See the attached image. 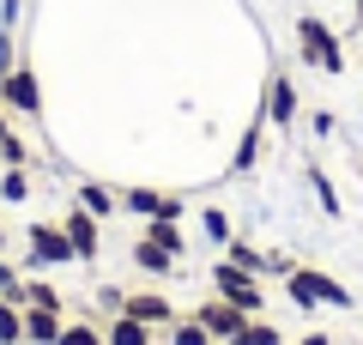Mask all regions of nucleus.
Here are the masks:
<instances>
[{
    "instance_id": "obj_18",
    "label": "nucleus",
    "mask_w": 363,
    "mask_h": 345,
    "mask_svg": "<svg viewBox=\"0 0 363 345\" xmlns=\"http://www.w3.org/2000/svg\"><path fill=\"white\" fill-rule=\"evenodd\" d=\"M133 267H140L145 279H169V273H176V261H169L157 243H145V236H140V243H133Z\"/></svg>"
},
{
    "instance_id": "obj_5",
    "label": "nucleus",
    "mask_w": 363,
    "mask_h": 345,
    "mask_svg": "<svg viewBox=\"0 0 363 345\" xmlns=\"http://www.w3.org/2000/svg\"><path fill=\"white\" fill-rule=\"evenodd\" d=\"M61 230H67V243H73V261H97V248H104V218H91L85 206H67Z\"/></svg>"
},
{
    "instance_id": "obj_3",
    "label": "nucleus",
    "mask_w": 363,
    "mask_h": 345,
    "mask_svg": "<svg viewBox=\"0 0 363 345\" xmlns=\"http://www.w3.org/2000/svg\"><path fill=\"white\" fill-rule=\"evenodd\" d=\"M212 291H218L224 303H236L242 315H267V291H260V279H255V273H242V267H230V261L212 267Z\"/></svg>"
},
{
    "instance_id": "obj_15",
    "label": "nucleus",
    "mask_w": 363,
    "mask_h": 345,
    "mask_svg": "<svg viewBox=\"0 0 363 345\" xmlns=\"http://www.w3.org/2000/svg\"><path fill=\"white\" fill-rule=\"evenodd\" d=\"M140 236H145V243H157L169 261H182V255H188V236H182V224H176V218H145V230H140Z\"/></svg>"
},
{
    "instance_id": "obj_10",
    "label": "nucleus",
    "mask_w": 363,
    "mask_h": 345,
    "mask_svg": "<svg viewBox=\"0 0 363 345\" xmlns=\"http://www.w3.org/2000/svg\"><path fill=\"white\" fill-rule=\"evenodd\" d=\"M30 267H67L73 261V243H67L61 224H30Z\"/></svg>"
},
{
    "instance_id": "obj_25",
    "label": "nucleus",
    "mask_w": 363,
    "mask_h": 345,
    "mask_svg": "<svg viewBox=\"0 0 363 345\" xmlns=\"http://www.w3.org/2000/svg\"><path fill=\"white\" fill-rule=\"evenodd\" d=\"M0 164H6V170H25V164H30V146H25V140L13 133V140L0 146Z\"/></svg>"
},
{
    "instance_id": "obj_17",
    "label": "nucleus",
    "mask_w": 363,
    "mask_h": 345,
    "mask_svg": "<svg viewBox=\"0 0 363 345\" xmlns=\"http://www.w3.org/2000/svg\"><path fill=\"white\" fill-rule=\"evenodd\" d=\"M224 261L242 267V273H255V279H267V248H255L248 236H230V243H224Z\"/></svg>"
},
{
    "instance_id": "obj_21",
    "label": "nucleus",
    "mask_w": 363,
    "mask_h": 345,
    "mask_svg": "<svg viewBox=\"0 0 363 345\" xmlns=\"http://www.w3.org/2000/svg\"><path fill=\"white\" fill-rule=\"evenodd\" d=\"M200 230H206V243H212V248H224V243L236 236V230H230V218H224L218 206H206V212H200Z\"/></svg>"
},
{
    "instance_id": "obj_19",
    "label": "nucleus",
    "mask_w": 363,
    "mask_h": 345,
    "mask_svg": "<svg viewBox=\"0 0 363 345\" xmlns=\"http://www.w3.org/2000/svg\"><path fill=\"white\" fill-rule=\"evenodd\" d=\"M0 345H25V309L13 297H0Z\"/></svg>"
},
{
    "instance_id": "obj_2",
    "label": "nucleus",
    "mask_w": 363,
    "mask_h": 345,
    "mask_svg": "<svg viewBox=\"0 0 363 345\" xmlns=\"http://www.w3.org/2000/svg\"><path fill=\"white\" fill-rule=\"evenodd\" d=\"M285 297L309 315V309H357V297H351V285H339L333 273L321 267H291L285 273Z\"/></svg>"
},
{
    "instance_id": "obj_29",
    "label": "nucleus",
    "mask_w": 363,
    "mask_h": 345,
    "mask_svg": "<svg viewBox=\"0 0 363 345\" xmlns=\"http://www.w3.org/2000/svg\"><path fill=\"white\" fill-rule=\"evenodd\" d=\"M18 25V0H0V31H13Z\"/></svg>"
},
{
    "instance_id": "obj_22",
    "label": "nucleus",
    "mask_w": 363,
    "mask_h": 345,
    "mask_svg": "<svg viewBox=\"0 0 363 345\" xmlns=\"http://www.w3.org/2000/svg\"><path fill=\"white\" fill-rule=\"evenodd\" d=\"M164 333H169V345H218V339H212V333L200 327L194 315H188V321H176V327H164Z\"/></svg>"
},
{
    "instance_id": "obj_35",
    "label": "nucleus",
    "mask_w": 363,
    "mask_h": 345,
    "mask_svg": "<svg viewBox=\"0 0 363 345\" xmlns=\"http://www.w3.org/2000/svg\"><path fill=\"white\" fill-rule=\"evenodd\" d=\"M0 109H6V103H0Z\"/></svg>"
},
{
    "instance_id": "obj_32",
    "label": "nucleus",
    "mask_w": 363,
    "mask_h": 345,
    "mask_svg": "<svg viewBox=\"0 0 363 345\" xmlns=\"http://www.w3.org/2000/svg\"><path fill=\"white\" fill-rule=\"evenodd\" d=\"M351 6H357V25H363V0H351Z\"/></svg>"
},
{
    "instance_id": "obj_31",
    "label": "nucleus",
    "mask_w": 363,
    "mask_h": 345,
    "mask_svg": "<svg viewBox=\"0 0 363 345\" xmlns=\"http://www.w3.org/2000/svg\"><path fill=\"white\" fill-rule=\"evenodd\" d=\"M6 140H13V128H6V115H0V146H6Z\"/></svg>"
},
{
    "instance_id": "obj_13",
    "label": "nucleus",
    "mask_w": 363,
    "mask_h": 345,
    "mask_svg": "<svg viewBox=\"0 0 363 345\" xmlns=\"http://www.w3.org/2000/svg\"><path fill=\"white\" fill-rule=\"evenodd\" d=\"M303 182H309V194H315V206H321L327 218H345V200H339V188H333V176H327L321 164H303Z\"/></svg>"
},
{
    "instance_id": "obj_9",
    "label": "nucleus",
    "mask_w": 363,
    "mask_h": 345,
    "mask_svg": "<svg viewBox=\"0 0 363 345\" xmlns=\"http://www.w3.org/2000/svg\"><path fill=\"white\" fill-rule=\"evenodd\" d=\"M121 315L145 321V327H176V321H182V315H176V303H169L157 285H152V291H128V297H121Z\"/></svg>"
},
{
    "instance_id": "obj_7",
    "label": "nucleus",
    "mask_w": 363,
    "mask_h": 345,
    "mask_svg": "<svg viewBox=\"0 0 363 345\" xmlns=\"http://www.w3.org/2000/svg\"><path fill=\"white\" fill-rule=\"evenodd\" d=\"M121 212H133V218H188V200H176V194H164V188H128L121 194Z\"/></svg>"
},
{
    "instance_id": "obj_34",
    "label": "nucleus",
    "mask_w": 363,
    "mask_h": 345,
    "mask_svg": "<svg viewBox=\"0 0 363 345\" xmlns=\"http://www.w3.org/2000/svg\"><path fill=\"white\" fill-rule=\"evenodd\" d=\"M357 79H363V67H357Z\"/></svg>"
},
{
    "instance_id": "obj_14",
    "label": "nucleus",
    "mask_w": 363,
    "mask_h": 345,
    "mask_svg": "<svg viewBox=\"0 0 363 345\" xmlns=\"http://www.w3.org/2000/svg\"><path fill=\"white\" fill-rule=\"evenodd\" d=\"M61 327L67 315H55V309H25V345H61Z\"/></svg>"
},
{
    "instance_id": "obj_11",
    "label": "nucleus",
    "mask_w": 363,
    "mask_h": 345,
    "mask_svg": "<svg viewBox=\"0 0 363 345\" xmlns=\"http://www.w3.org/2000/svg\"><path fill=\"white\" fill-rule=\"evenodd\" d=\"M260 146H267V109L255 103V121L242 128V140H236V158H230V176H248V170L260 164Z\"/></svg>"
},
{
    "instance_id": "obj_33",
    "label": "nucleus",
    "mask_w": 363,
    "mask_h": 345,
    "mask_svg": "<svg viewBox=\"0 0 363 345\" xmlns=\"http://www.w3.org/2000/svg\"><path fill=\"white\" fill-rule=\"evenodd\" d=\"M0 248H6V224H0Z\"/></svg>"
},
{
    "instance_id": "obj_1",
    "label": "nucleus",
    "mask_w": 363,
    "mask_h": 345,
    "mask_svg": "<svg viewBox=\"0 0 363 345\" xmlns=\"http://www.w3.org/2000/svg\"><path fill=\"white\" fill-rule=\"evenodd\" d=\"M297 49H303V67H315V73H327V79L345 73V37L321 13H297Z\"/></svg>"
},
{
    "instance_id": "obj_16",
    "label": "nucleus",
    "mask_w": 363,
    "mask_h": 345,
    "mask_svg": "<svg viewBox=\"0 0 363 345\" xmlns=\"http://www.w3.org/2000/svg\"><path fill=\"white\" fill-rule=\"evenodd\" d=\"M104 345H157V327H145V321H133V315H109Z\"/></svg>"
},
{
    "instance_id": "obj_20",
    "label": "nucleus",
    "mask_w": 363,
    "mask_h": 345,
    "mask_svg": "<svg viewBox=\"0 0 363 345\" xmlns=\"http://www.w3.org/2000/svg\"><path fill=\"white\" fill-rule=\"evenodd\" d=\"M230 345H291V339H285V333H279V327H272L267 315H255V321H248V327L236 333Z\"/></svg>"
},
{
    "instance_id": "obj_8",
    "label": "nucleus",
    "mask_w": 363,
    "mask_h": 345,
    "mask_svg": "<svg viewBox=\"0 0 363 345\" xmlns=\"http://www.w3.org/2000/svg\"><path fill=\"white\" fill-rule=\"evenodd\" d=\"M194 321H200V327H206L218 345H230V339H236V333H242L255 315H242V309H236V303H224V297H206V303L194 309Z\"/></svg>"
},
{
    "instance_id": "obj_28",
    "label": "nucleus",
    "mask_w": 363,
    "mask_h": 345,
    "mask_svg": "<svg viewBox=\"0 0 363 345\" xmlns=\"http://www.w3.org/2000/svg\"><path fill=\"white\" fill-rule=\"evenodd\" d=\"M309 128H315V133H321V140H327V133H333L339 121H333V115H327V109H315V115H309Z\"/></svg>"
},
{
    "instance_id": "obj_4",
    "label": "nucleus",
    "mask_w": 363,
    "mask_h": 345,
    "mask_svg": "<svg viewBox=\"0 0 363 345\" xmlns=\"http://www.w3.org/2000/svg\"><path fill=\"white\" fill-rule=\"evenodd\" d=\"M260 109H267V128L291 133V128H297V115H303L297 79H291V73H272V79H267V97H260Z\"/></svg>"
},
{
    "instance_id": "obj_26",
    "label": "nucleus",
    "mask_w": 363,
    "mask_h": 345,
    "mask_svg": "<svg viewBox=\"0 0 363 345\" xmlns=\"http://www.w3.org/2000/svg\"><path fill=\"white\" fill-rule=\"evenodd\" d=\"M18 285H25V273H18L13 261H0V297H13V303H18Z\"/></svg>"
},
{
    "instance_id": "obj_30",
    "label": "nucleus",
    "mask_w": 363,
    "mask_h": 345,
    "mask_svg": "<svg viewBox=\"0 0 363 345\" xmlns=\"http://www.w3.org/2000/svg\"><path fill=\"white\" fill-rule=\"evenodd\" d=\"M297 345H333V333H315V327H309V333H303Z\"/></svg>"
},
{
    "instance_id": "obj_23",
    "label": "nucleus",
    "mask_w": 363,
    "mask_h": 345,
    "mask_svg": "<svg viewBox=\"0 0 363 345\" xmlns=\"http://www.w3.org/2000/svg\"><path fill=\"white\" fill-rule=\"evenodd\" d=\"M61 345H104V327H97V321H67Z\"/></svg>"
},
{
    "instance_id": "obj_12",
    "label": "nucleus",
    "mask_w": 363,
    "mask_h": 345,
    "mask_svg": "<svg viewBox=\"0 0 363 345\" xmlns=\"http://www.w3.org/2000/svg\"><path fill=\"white\" fill-rule=\"evenodd\" d=\"M73 206H85L91 218H116V212H121V194L104 188V182H79V188H73Z\"/></svg>"
},
{
    "instance_id": "obj_24",
    "label": "nucleus",
    "mask_w": 363,
    "mask_h": 345,
    "mask_svg": "<svg viewBox=\"0 0 363 345\" xmlns=\"http://www.w3.org/2000/svg\"><path fill=\"white\" fill-rule=\"evenodd\" d=\"M0 200H30V176H25V170H6V176H0Z\"/></svg>"
},
{
    "instance_id": "obj_27",
    "label": "nucleus",
    "mask_w": 363,
    "mask_h": 345,
    "mask_svg": "<svg viewBox=\"0 0 363 345\" xmlns=\"http://www.w3.org/2000/svg\"><path fill=\"white\" fill-rule=\"evenodd\" d=\"M121 297H128V291H116V285H104V291H97V303H104L109 315H121Z\"/></svg>"
},
{
    "instance_id": "obj_6",
    "label": "nucleus",
    "mask_w": 363,
    "mask_h": 345,
    "mask_svg": "<svg viewBox=\"0 0 363 345\" xmlns=\"http://www.w3.org/2000/svg\"><path fill=\"white\" fill-rule=\"evenodd\" d=\"M0 103L18 109V115H43V85H37V73L13 61V73H0Z\"/></svg>"
}]
</instances>
